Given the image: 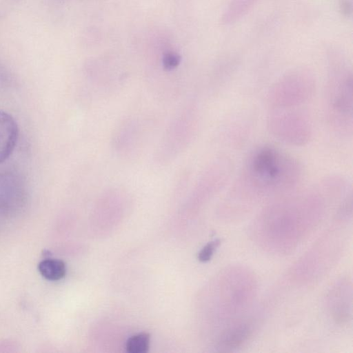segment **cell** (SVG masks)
I'll return each mask as SVG.
<instances>
[{"label":"cell","instance_id":"1","mask_svg":"<svg viewBox=\"0 0 353 353\" xmlns=\"http://www.w3.org/2000/svg\"><path fill=\"white\" fill-rule=\"evenodd\" d=\"M303 168L292 155L270 145L252 150L234 181L232 198L255 200L289 192L301 181Z\"/></svg>","mask_w":353,"mask_h":353},{"label":"cell","instance_id":"2","mask_svg":"<svg viewBox=\"0 0 353 353\" xmlns=\"http://www.w3.org/2000/svg\"><path fill=\"white\" fill-rule=\"evenodd\" d=\"M326 122L337 135L349 138L353 133V74L344 58L332 55L325 89Z\"/></svg>","mask_w":353,"mask_h":353},{"label":"cell","instance_id":"3","mask_svg":"<svg viewBox=\"0 0 353 353\" xmlns=\"http://www.w3.org/2000/svg\"><path fill=\"white\" fill-rule=\"evenodd\" d=\"M316 79L307 69L292 70L281 77L267 94L269 110L301 109L313 98Z\"/></svg>","mask_w":353,"mask_h":353},{"label":"cell","instance_id":"4","mask_svg":"<svg viewBox=\"0 0 353 353\" xmlns=\"http://www.w3.org/2000/svg\"><path fill=\"white\" fill-rule=\"evenodd\" d=\"M266 123L273 137L290 145H304L313 134L312 119L303 108L269 110Z\"/></svg>","mask_w":353,"mask_h":353},{"label":"cell","instance_id":"5","mask_svg":"<svg viewBox=\"0 0 353 353\" xmlns=\"http://www.w3.org/2000/svg\"><path fill=\"white\" fill-rule=\"evenodd\" d=\"M18 125L8 113L0 110V163L12 153L17 142Z\"/></svg>","mask_w":353,"mask_h":353},{"label":"cell","instance_id":"6","mask_svg":"<svg viewBox=\"0 0 353 353\" xmlns=\"http://www.w3.org/2000/svg\"><path fill=\"white\" fill-rule=\"evenodd\" d=\"M38 270L41 275L49 281H58L66 274L65 263L59 259H46L38 264Z\"/></svg>","mask_w":353,"mask_h":353},{"label":"cell","instance_id":"7","mask_svg":"<svg viewBox=\"0 0 353 353\" xmlns=\"http://www.w3.org/2000/svg\"><path fill=\"white\" fill-rule=\"evenodd\" d=\"M258 0H232L222 16L221 21L230 24L243 17Z\"/></svg>","mask_w":353,"mask_h":353},{"label":"cell","instance_id":"8","mask_svg":"<svg viewBox=\"0 0 353 353\" xmlns=\"http://www.w3.org/2000/svg\"><path fill=\"white\" fill-rule=\"evenodd\" d=\"M150 336L142 332L129 338L126 343V350L130 353H144L149 349Z\"/></svg>","mask_w":353,"mask_h":353},{"label":"cell","instance_id":"9","mask_svg":"<svg viewBox=\"0 0 353 353\" xmlns=\"http://www.w3.org/2000/svg\"><path fill=\"white\" fill-rule=\"evenodd\" d=\"M220 243L219 239H216L206 244L199 253V260L201 262H206L210 260L216 249L220 245Z\"/></svg>","mask_w":353,"mask_h":353},{"label":"cell","instance_id":"10","mask_svg":"<svg viewBox=\"0 0 353 353\" xmlns=\"http://www.w3.org/2000/svg\"><path fill=\"white\" fill-rule=\"evenodd\" d=\"M181 62V56L176 52H168L165 53L162 58V64L167 70H172L179 65Z\"/></svg>","mask_w":353,"mask_h":353}]
</instances>
